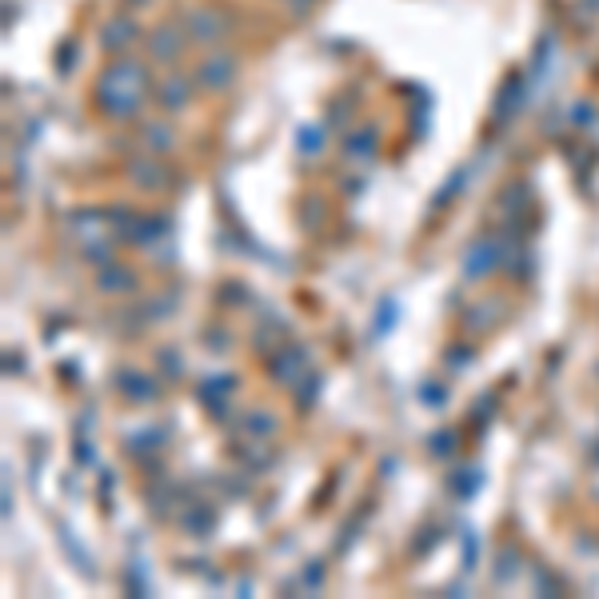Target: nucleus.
I'll use <instances>...</instances> for the list:
<instances>
[{"instance_id":"obj_1","label":"nucleus","mask_w":599,"mask_h":599,"mask_svg":"<svg viewBox=\"0 0 599 599\" xmlns=\"http://www.w3.org/2000/svg\"><path fill=\"white\" fill-rule=\"evenodd\" d=\"M148 93V73L136 64V60H116L104 76H100V88H96V100L104 113L113 116H133L140 108V100Z\"/></svg>"},{"instance_id":"obj_2","label":"nucleus","mask_w":599,"mask_h":599,"mask_svg":"<svg viewBox=\"0 0 599 599\" xmlns=\"http://www.w3.org/2000/svg\"><path fill=\"white\" fill-rule=\"evenodd\" d=\"M232 56L224 53H208V60L200 64V80H204V88H224L228 80H232Z\"/></svg>"},{"instance_id":"obj_3","label":"nucleus","mask_w":599,"mask_h":599,"mask_svg":"<svg viewBox=\"0 0 599 599\" xmlns=\"http://www.w3.org/2000/svg\"><path fill=\"white\" fill-rule=\"evenodd\" d=\"M148 44H152V56H156V60H172L176 48H180V33H176L172 25H164V28H156Z\"/></svg>"},{"instance_id":"obj_4","label":"nucleus","mask_w":599,"mask_h":599,"mask_svg":"<svg viewBox=\"0 0 599 599\" xmlns=\"http://www.w3.org/2000/svg\"><path fill=\"white\" fill-rule=\"evenodd\" d=\"M496 264V248H487V244H476L472 252H467V272H472V280H479L487 272V268Z\"/></svg>"},{"instance_id":"obj_5","label":"nucleus","mask_w":599,"mask_h":599,"mask_svg":"<svg viewBox=\"0 0 599 599\" xmlns=\"http://www.w3.org/2000/svg\"><path fill=\"white\" fill-rule=\"evenodd\" d=\"M216 13H196V20H192V33L200 36V40H220L228 33V25H216Z\"/></svg>"},{"instance_id":"obj_6","label":"nucleus","mask_w":599,"mask_h":599,"mask_svg":"<svg viewBox=\"0 0 599 599\" xmlns=\"http://www.w3.org/2000/svg\"><path fill=\"white\" fill-rule=\"evenodd\" d=\"M188 80H168V88L160 93V100H164V108H184L188 104Z\"/></svg>"},{"instance_id":"obj_7","label":"nucleus","mask_w":599,"mask_h":599,"mask_svg":"<svg viewBox=\"0 0 599 599\" xmlns=\"http://www.w3.org/2000/svg\"><path fill=\"white\" fill-rule=\"evenodd\" d=\"M133 5H140V0H133Z\"/></svg>"}]
</instances>
